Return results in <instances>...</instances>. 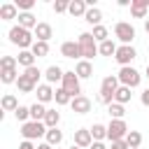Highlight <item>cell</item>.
Segmentation results:
<instances>
[{
  "label": "cell",
  "mask_w": 149,
  "mask_h": 149,
  "mask_svg": "<svg viewBox=\"0 0 149 149\" xmlns=\"http://www.w3.org/2000/svg\"><path fill=\"white\" fill-rule=\"evenodd\" d=\"M137 54H135V49L130 47V44H121L119 49H116V54H114V61L121 65V68H126V65H130V61L135 58Z\"/></svg>",
  "instance_id": "cell-9"
},
{
  "label": "cell",
  "mask_w": 149,
  "mask_h": 149,
  "mask_svg": "<svg viewBox=\"0 0 149 149\" xmlns=\"http://www.w3.org/2000/svg\"><path fill=\"white\" fill-rule=\"evenodd\" d=\"M116 77H119V84H121V86H128V88H135V86H140V79H142V74H140L135 68H130V65L121 68Z\"/></svg>",
  "instance_id": "cell-5"
},
{
  "label": "cell",
  "mask_w": 149,
  "mask_h": 149,
  "mask_svg": "<svg viewBox=\"0 0 149 149\" xmlns=\"http://www.w3.org/2000/svg\"><path fill=\"white\" fill-rule=\"evenodd\" d=\"M107 149H130V147H128V142H126V140H119V142H112Z\"/></svg>",
  "instance_id": "cell-42"
},
{
  "label": "cell",
  "mask_w": 149,
  "mask_h": 149,
  "mask_svg": "<svg viewBox=\"0 0 149 149\" xmlns=\"http://www.w3.org/2000/svg\"><path fill=\"white\" fill-rule=\"evenodd\" d=\"M91 135H93V142H102V140L107 137V126L93 123V126H91Z\"/></svg>",
  "instance_id": "cell-27"
},
{
  "label": "cell",
  "mask_w": 149,
  "mask_h": 149,
  "mask_svg": "<svg viewBox=\"0 0 149 149\" xmlns=\"http://www.w3.org/2000/svg\"><path fill=\"white\" fill-rule=\"evenodd\" d=\"M147 77H149V65H147Z\"/></svg>",
  "instance_id": "cell-49"
},
{
  "label": "cell",
  "mask_w": 149,
  "mask_h": 149,
  "mask_svg": "<svg viewBox=\"0 0 149 149\" xmlns=\"http://www.w3.org/2000/svg\"><path fill=\"white\" fill-rule=\"evenodd\" d=\"M19 9H16V5L14 2H5V5H0V19L2 21H12V19H19Z\"/></svg>",
  "instance_id": "cell-14"
},
{
  "label": "cell",
  "mask_w": 149,
  "mask_h": 149,
  "mask_svg": "<svg viewBox=\"0 0 149 149\" xmlns=\"http://www.w3.org/2000/svg\"><path fill=\"white\" fill-rule=\"evenodd\" d=\"M84 21H86V23H91V26L95 28V26H100V21H102V12H100L98 7H91V9L86 12Z\"/></svg>",
  "instance_id": "cell-23"
},
{
  "label": "cell",
  "mask_w": 149,
  "mask_h": 149,
  "mask_svg": "<svg viewBox=\"0 0 149 149\" xmlns=\"http://www.w3.org/2000/svg\"><path fill=\"white\" fill-rule=\"evenodd\" d=\"M44 116H47V107L42 102L30 105V121H44Z\"/></svg>",
  "instance_id": "cell-25"
},
{
  "label": "cell",
  "mask_w": 149,
  "mask_h": 149,
  "mask_svg": "<svg viewBox=\"0 0 149 149\" xmlns=\"http://www.w3.org/2000/svg\"><path fill=\"white\" fill-rule=\"evenodd\" d=\"M54 95H56V91L51 88V84H40L37 86V102H49V100H54Z\"/></svg>",
  "instance_id": "cell-16"
},
{
  "label": "cell",
  "mask_w": 149,
  "mask_h": 149,
  "mask_svg": "<svg viewBox=\"0 0 149 149\" xmlns=\"http://www.w3.org/2000/svg\"><path fill=\"white\" fill-rule=\"evenodd\" d=\"M30 51L35 54V58H44V56L49 54V42H37V40H35V44L30 47Z\"/></svg>",
  "instance_id": "cell-29"
},
{
  "label": "cell",
  "mask_w": 149,
  "mask_h": 149,
  "mask_svg": "<svg viewBox=\"0 0 149 149\" xmlns=\"http://www.w3.org/2000/svg\"><path fill=\"white\" fill-rule=\"evenodd\" d=\"M68 12H70L72 16H86V12H88V7H86V0H72Z\"/></svg>",
  "instance_id": "cell-20"
},
{
  "label": "cell",
  "mask_w": 149,
  "mask_h": 149,
  "mask_svg": "<svg viewBox=\"0 0 149 149\" xmlns=\"http://www.w3.org/2000/svg\"><path fill=\"white\" fill-rule=\"evenodd\" d=\"M7 35H9V42H12V44L21 47V51H26L28 47L35 44V42H33V33L26 30V28H21V26H12Z\"/></svg>",
  "instance_id": "cell-2"
},
{
  "label": "cell",
  "mask_w": 149,
  "mask_h": 149,
  "mask_svg": "<svg viewBox=\"0 0 149 149\" xmlns=\"http://www.w3.org/2000/svg\"><path fill=\"white\" fill-rule=\"evenodd\" d=\"M16 86H19V93H33L35 91V81H30L26 74H19V79H16Z\"/></svg>",
  "instance_id": "cell-21"
},
{
  "label": "cell",
  "mask_w": 149,
  "mask_h": 149,
  "mask_svg": "<svg viewBox=\"0 0 149 149\" xmlns=\"http://www.w3.org/2000/svg\"><path fill=\"white\" fill-rule=\"evenodd\" d=\"M70 149H81V147H77V144H72V147H70Z\"/></svg>",
  "instance_id": "cell-48"
},
{
  "label": "cell",
  "mask_w": 149,
  "mask_h": 149,
  "mask_svg": "<svg viewBox=\"0 0 149 149\" xmlns=\"http://www.w3.org/2000/svg\"><path fill=\"white\" fill-rule=\"evenodd\" d=\"M116 49H119V47H116L112 40H105V42H100V47H98V51H100L102 56H114Z\"/></svg>",
  "instance_id": "cell-32"
},
{
  "label": "cell",
  "mask_w": 149,
  "mask_h": 149,
  "mask_svg": "<svg viewBox=\"0 0 149 149\" xmlns=\"http://www.w3.org/2000/svg\"><path fill=\"white\" fill-rule=\"evenodd\" d=\"M0 107H2L5 112H16V109H19V100H16V95H12V93L2 95V100H0Z\"/></svg>",
  "instance_id": "cell-22"
},
{
  "label": "cell",
  "mask_w": 149,
  "mask_h": 149,
  "mask_svg": "<svg viewBox=\"0 0 149 149\" xmlns=\"http://www.w3.org/2000/svg\"><path fill=\"white\" fill-rule=\"evenodd\" d=\"M107 112H109V116H112V119H123L126 107H123V105H119V102H112V105L107 107Z\"/></svg>",
  "instance_id": "cell-37"
},
{
  "label": "cell",
  "mask_w": 149,
  "mask_h": 149,
  "mask_svg": "<svg viewBox=\"0 0 149 149\" xmlns=\"http://www.w3.org/2000/svg\"><path fill=\"white\" fill-rule=\"evenodd\" d=\"M63 74H65V70H63V68H58V65H49V68L44 70L47 84H56V81H63Z\"/></svg>",
  "instance_id": "cell-15"
},
{
  "label": "cell",
  "mask_w": 149,
  "mask_h": 149,
  "mask_svg": "<svg viewBox=\"0 0 149 149\" xmlns=\"http://www.w3.org/2000/svg\"><path fill=\"white\" fill-rule=\"evenodd\" d=\"M121 84H119V77L116 74H107L105 79H102V84H100V93H98V100L102 102V105H112L114 102V93H116V88H119Z\"/></svg>",
  "instance_id": "cell-1"
},
{
  "label": "cell",
  "mask_w": 149,
  "mask_h": 149,
  "mask_svg": "<svg viewBox=\"0 0 149 149\" xmlns=\"http://www.w3.org/2000/svg\"><path fill=\"white\" fill-rule=\"evenodd\" d=\"M16 79H19L16 70H0V81L2 84H16Z\"/></svg>",
  "instance_id": "cell-33"
},
{
  "label": "cell",
  "mask_w": 149,
  "mask_h": 149,
  "mask_svg": "<svg viewBox=\"0 0 149 149\" xmlns=\"http://www.w3.org/2000/svg\"><path fill=\"white\" fill-rule=\"evenodd\" d=\"M91 35H93V40H95V42H105V40H109V37H107V35H109V30H107L102 23H100V26H95Z\"/></svg>",
  "instance_id": "cell-35"
},
{
  "label": "cell",
  "mask_w": 149,
  "mask_h": 149,
  "mask_svg": "<svg viewBox=\"0 0 149 149\" xmlns=\"http://www.w3.org/2000/svg\"><path fill=\"white\" fill-rule=\"evenodd\" d=\"M126 142H128L130 149H140V144H142V133H140V130H128Z\"/></svg>",
  "instance_id": "cell-28"
},
{
  "label": "cell",
  "mask_w": 149,
  "mask_h": 149,
  "mask_svg": "<svg viewBox=\"0 0 149 149\" xmlns=\"http://www.w3.org/2000/svg\"><path fill=\"white\" fill-rule=\"evenodd\" d=\"M54 100H56V105H68V102H72V95L61 86V88H56V95H54Z\"/></svg>",
  "instance_id": "cell-34"
},
{
  "label": "cell",
  "mask_w": 149,
  "mask_h": 149,
  "mask_svg": "<svg viewBox=\"0 0 149 149\" xmlns=\"http://www.w3.org/2000/svg\"><path fill=\"white\" fill-rule=\"evenodd\" d=\"M14 5H16V9H21V12H30V9L35 7V0H16Z\"/></svg>",
  "instance_id": "cell-39"
},
{
  "label": "cell",
  "mask_w": 149,
  "mask_h": 149,
  "mask_svg": "<svg viewBox=\"0 0 149 149\" xmlns=\"http://www.w3.org/2000/svg\"><path fill=\"white\" fill-rule=\"evenodd\" d=\"M19 149H37V147H35V144H33L30 140H23V142L19 144Z\"/></svg>",
  "instance_id": "cell-44"
},
{
  "label": "cell",
  "mask_w": 149,
  "mask_h": 149,
  "mask_svg": "<svg viewBox=\"0 0 149 149\" xmlns=\"http://www.w3.org/2000/svg\"><path fill=\"white\" fill-rule=\"evenodd\" d=\"M70 107H72L74 114H88V112H91V100H88L86 95H77V98H72Z\"/></svg>",
  "instance_id": "cell-11"
},
{
  "label": "cell",
  "mask_w": 149,
  "mask_h": 149,
  "mask_svg": "<svg viewBox=\"0 0 149 149\" xmlns=\"http://www.w3.org/2000/svg\"><path fill=\"white\" fill-rule=\"evenodd\" d=\"M72 144H77V147H81V149L91 147V144H93L91 128H79V130H74V142H72Z\"/></svg>",
  "instance_id": "cell-10"
},
{
  "label": "cell",
  "mask_w": 149,
  "mask_h": 149,
  "mask_svg": "<svg viewBox=\"0 0 149 149\" xmlns=\"http://www.w3.org/2000/svg\"><path fill=\"white\" fill-rule=\"evenodd\" d=\"M68 9H70V2H68V0H56V2H54V12H56V14H63V12H68Z\"/></svg>",
  "instance_id": "cell-41"
},
{
  "label": "cell",
  "mask_w": 149,
  "mask_h": 149,
  "mask_svg": "<svg viewBox=\"0 0 149 149\" xmlns=\"http://www.w3.org/2000/svg\"><path fill=\"white\" fill-rule=\"evenodd\" d=\"M47 126H44V121H28V123H21V135H23V140H37V137H42V135H47Z\"/></svg>",
  "instance_id": "cell-4"
},
{
  "label": "cell",
  "mask_w": 149,
  "mask_h": 149,
  "mask_svg": "<svg viewBox=\"0 0 149 149\" xmlns=\"http://www.w3.org/2000/svg\"><path fill=\"white\" fill-rule=\"evenodd\" d=\"M61 86L72 95V98H77V95H81V84H79V77H77V72L74 70H68L65 74H63V81H61Z\"/></svg>",
  "instance_id": "cell-7"
},
{
  "label": "cell",
  "mask_w": 149,
  "mask_h": 149,
  "mask_svg": "<svg viewBox=\"0 0 149 149\" xmlns=\"http://www.w3.org/2000/svg\"><path fill=\"white\" fill-rule=\"evenodd\" d=\"M23 74H26L30 81H35V84H37V79H40V74H42V72H40V68H37V65H33V68H28Z\"/></svg>",
  "instance_id": "cell-40"
},
{
  "label": "cell",
  "mask_w": 149,
  "mask_h": 149,
  "mask_svg": "<svg viewBox=\"0 0 149 149\" xmlns=\"http://www.w3.org/2000/svg\"><path fill=\"white\" fill-rule=\"evenodd\" d=\"M44 137H47V142H49L51 147H56V144H61V142H63V133H61L58 128H49Z\"/></svg>",
  "instance_id": "cell-31"
},
{
  "label": "cell",
  "mask_w": 149,
  "mask_h": 149,
  "mask_svg": "<svg viewBox=\"0 0 149 149\" xmlns=\"http://www.w3.org/2000/svg\"><path fill=\"white\" fill-rule=\"evenodd\" d=\"M16 61H19V65H23V68L28 70V68H33V65H35V54H33V51H28V49H26V51H19Z\"/></svg>",
  "instance_id": "cell-24"
},
{
  "label": "cell",
  "mask_w": 149,
  "mask_h": 149,
  "mask_svg": "<svg viewBox=\"0 0 149 149\" xmlns=\"http://www.w3.org/2000/svg\"><path fill=\"white\" fill-rule=\"evenodd\" d=\"M130 95H133V93H130V88H128V86H119V88H116V93H114V102L126 105V102L130 100Z\"/></svg>",
  "instance_id": "cell-26"
},
{
  "label": "cell",
  "mask_w": 149,
  "mask_h": 149,
  "mask_svg": "<svg viewBox=\"0 0 149 149\" xmlns=\"http://www.w3.org/2000/svg\"><path fill=\"white\" fill-rule=\"evenodd\" d=\"M74 72H77L79 79H88V77H93V65H91V61H79L77 68H74Z\"/></svg>",
  "instance_id": "cell-18"
},
{
  "label": "cell",
  "mask_w": 149,
  "mask_h": 149,
  "mask_svg": "<svg viewBox=\"0 0 149 149\" xmlns=\"http://www.w3.org/2000/svg\"><path fill=\"white\" fill-rule=\"evenodd\" d=\"M14 116H16V121H21V123H28V119H30V107H23V105H19V109L14 112Z\"/></svg>",
  "instance_id": "cell-38"
},
{
  "label": "cell",
  "mask_w": 149,
  "mask_h": 149,
  "mask_svg": "<svg viewBox=\"0 0 149 149\" xmlns=\"http://www.w3.org/2000/svg\"><path fill=\"white\" fill-rule=\"evenodd\" d=\"M144 30H147V33H149V19H147V21H144Z\"/></svg>",
  "instance_id": "cell-47"
},
{
  "label": "cell",
  "mask_w": 149,
  "mask_h": 149,
  "mask_svg": "<svg viewBox=\"0 0 149 149\" xmlns=\"http://www.w3.org/2000/svg\"><path fill=\"white\" fill-rule=\"evenodd\" d=\"M114 35H116L123 44H130V42L135 40V28H133V23H128V21H119V23L114 26Z\"/></svg>",
  "instance_id": "cell-8"
},
{
  "label": "cell",
  "mask_w": 149,
  "mask_h": 149,
  "mask_svg": "<svg viewBox=\"0 0 149 149\" xmlns=\"http://www.w3.org/2000/svg\"><path fill=\"white\" fill-rule=\"evenodd\" d=\"M128 135V126L123 119H112L109 126H107V140L109 142H119V140H126Z\"/></svg>",
  "instance_id": "cell-6"
},
{
  "label": "cell",
  "mask_w": 149,
  "mask_h": 149,
  "mask_svg": "<svg viewBox=\"0 0 149 149\" xmlns=\"http://www.w3.org/2000/svg\"><path fill=\"white\" fill-rule=\"evenodd\" d=\"M16 65H19L16 56H2L0 58V70H16Z\"/></svg>",
  "instance_id": "cell-36"
},
{
  "label": "cell",
  "mask_w": 149,
  "mask_h": 149,
  "mask_svg": "<svg viewBox=\"0 0 149 149\" xmlns=\"http://www.w3.org/2000/svg\"><path fill=\"white\" fill-rule=\"evenodd\" d=\"M91 149H107V147H105L102 142H93V144H91Z\"/></svg>",
  "instance_id": "cell-45"
},
{
  "label": "cell",
  "mask_w": 149,
  "mask_h": 149,
  "mask_svg": "<svg viewBox=\"0 0 149 149\" xmlns=\"http://www.w3.org/2000/svg\"><path fill=\"white\" fill-rule=\"evenodd\" d=\"M147 9H149V0H133L130 2V14L135 19H144L147 16Z\"/></svg>",
  "instance_id": "cell-13"
},
{
  "label": "cell",
  "mask_w": 149,
  "mask_h": 149,
  "mask_svg": "<svg viewBox=\"0 0 149 149\" xmlns=\"http://www.w3.org/2000/svg\"><path fill=\"white\" fill-rule=\"evenodd\" d=\"M37 149H54L49 142H42V144H37Z\"/></svg>",
  "instance_id": "cell-46"
},
{
  "label": "cell",
  "mask_w": 149,
  "mask_h": 149,
  "mask_svg": "<svg viewBox=\"0 0 149 149\" xmlns=\"http://www.w3.org/2000/svg\"><path fill=\"white\" fill-rule=\"evenodd\" d=\"M61 54H63L65 58H81V49H79V42H72V40L63 42V44H61Z\"/></svg>",
  "instance_id": "cell-12"
},
{
  "label": "cell",
  "mask_w": 149,
  "mask_h": 149,
  "mask_svg": "<svg viewBox=\"0 0 149 149\" xmlns=\"http://www.w3.org/2000/svg\"><path fill=\"white\" fill-rule=\"evenodd\" d=\"M140 100H142V105H144V107H149V88H144V91H142Z\"/></svg>",
  "instance_id": "cell-43"
},
{
  "label": "cell",
  "mask_w": 149,
  "mask_h": 149,
  "mask_svg": "<svg viewBox=\"0 0 149 149\" xmlns=\"http://www.w3.org/2000/svg\"><path fill=\"white\" fill-rule=\"evenodd\" d=\"M77 42H79V49H81V61H91L95 54H100V51H98V47H100V44L93 40V35H91V33H81Z\"/></svg>",
  "instance_id": "cell-3"
},
{
  "label": "cell",
  "mask_w": 149,
  "mask_h": 149,
  "mask_svg": "<svg viewBox=\"0 0 149 149\" xmlns=\"http://www.w3.org/2000/svg\"><path fill=\"white\" fill-rule=\"evenodd\" d=\"M51 35H54V30H51L49 23H37V28H35V37H37V42H49Z\"/></svg>",
  "instance_id": "cell-17"
},
{
  "label": "cell",
  "mask_w": 149,
  "mask_h": 149,
  "mask_svg": "<svg viewBox=\"0 0 149 149\" xmlns=\"http://www.w3.org/2000/svg\"><path fill=\"white\" fill-rule=\"evenodd\" d=\"M58 121H61V114H58L56 109H47L44 126H47V128H58Z\"/></svg>",
  "instance_id": "cell-30"
},
{
  "label": "cell",
  "mask_w": 149,
  "mask_h": 149,
  "mask_svg": "<svg viewBox=\"0 0 149 149\" xmlns=\"http://www.w3.org/2000/svg\"><path fill=\"white\" fill-rule=\"evenodd\" d=\"M19 26L26 28V30H30V28L35 30V28H37V19H35L30 12H21V14H19Z\"/></svg>",
  "instance_id": "cell-19"
}]
</instances>
